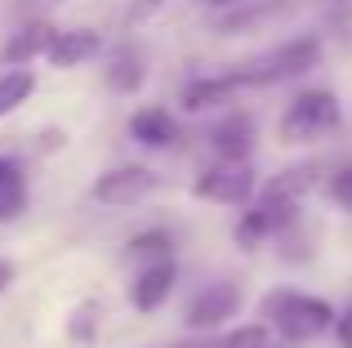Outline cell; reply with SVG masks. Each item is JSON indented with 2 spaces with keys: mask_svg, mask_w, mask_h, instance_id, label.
I'll list each match as a JSON object with an SVG mask.
<instances>
[{
  "mask_svg": "<svg viewBox=\"0 0 352 348\" xmlns=\"http://www.w3.org/2000/svg\"><path fill=\"white\" fill-rule=\"evenodd\" d=\"M263 317H267V326H272L281 340L308 344V340H317V335L335 331L339 313L326 304V299L303 295V290H272V295L263 299Z\"/></svg>",
  "mask_w": 352,
  "mask_h": 348,
  "instance_id": "cell-1",
  "label": "cell"
},
{
  "mask_svg": "<svg viewBox=\"0 0 352 348\" xmlns=\"http://www.w3.org/2000/svg\"><path fill=\"white\" fill-rule=\"evenodd\" d=\"M317 58H321V36H299V41H285V45H276L272 54H263V58L236 67L232 76H236L241 89H250V85H281V80H294L308 67H317Z\"/></svg>",
  "mask_w": 352,
  "mask_h": 348,
  "instance_id": "cell-2",
  "label": "cell"
},
{
  "mask_svg": "<svg viewBox=\"0 0 352 348\" xmlns=\"http://www.w3.org/2000/svg\"><path fill=\"white\" fill-rule=\"evenodd\" d=\"M339 121H344V107H339V98L330 94V89H303V94L281 112V139L285 143L326 139Z\"/></svg>",
  "mask_w": 352,
  "mask_h": 348,
  "instance_id": "cell-3",
  "label": "cell"
},
{
  "mask_svg": "<svg viewBox=\"0 0 352 348\" xmlns=\"http://www.w3.org/2000/svg\"><path fill=\"white\" fill-rule=\"evenodd\" d=\"M294 215H299V197H290V192H281V188H272V183H267V188L254 197V206L241 215V224L232 228V237L245 246V250H254L263 237L290 228Z\"/></svg>",
  "mask_w": 352,
  "mask_h": 348,
  "instance_id": "cell-4",
  "label": "cell"
},
{
  "mask_svg": "<svg viewBox=\"0 0 352 348\" xmlns=\"http://www.w3.org/2000/svg\"><path fill=\"white\" fill-rule=\"evenodd\" d=\"M258 192V174L250 161H219L192 183V197L214 201V206H250Z\"/></svg>",
  "mask_w": 352,
  "mask_h": 348,
  "instance_id": "cell-5",
  "label": "cell"
},
{
  "mask_svg": "<svg viewBox=\"0 0 352 348\" xmlns=\"http://www.w3.org/2000/svg\"><path fill=\"white\" fill-rule=\"evenodd\" d=\"M156 183H161V179H156V170H147V166H116V170L98 174V183H94L89 192H94L98 206L125 210V206H134V201L152 197Z\"/></svg>",
  "mask_w": 352,
  "mask_h": 348,
  "instance_id": "cell-6",
  "label": "cell"
},
{
  "mask_svg": "<svg viewBox=\"0 0 352 348\" xmlns=\"http://www.w3.org/2000/svg\"><path fill=\"white\" fill-rule=\"evenodd\" d=\"M236 308H241V286H232V281H214V286H206L197 299H192L188 326L192 331H219L228 317H236Z\"/></svg>",
  "mask_w": 352,
  "mask_h": 348,
  "instance_id": "cell-7",
  "label": "cell"
},
{
  "mask_svg": "<svg viewBox=\"0 0 352 348\" xmlns=\"http://www.w3.org/2000/svg\"><path fill=\"white\" fill-rule=\"evenodd\" d=\"M294 14V0H245L232 14L219 18V36H245V32H263V27L281 23Z\"/></svg>",
  "mask_w": 352,
  "mask_h": 348,
  "instance_id": "cell-8",
  "label": "cell"
},
{
  "mask_svg": "<svg viewBox=\"0 0 352 348\" xmlns=\"http://www.w3.org/2000/svg\"><path fill=\"white\" fill-rule=\"evenodd\" d=\"M174 281H179V268H174V259H161V263H143L134 277V286H129V299H134L138 313H156V308L170 299Z\"/></svg>",
  "mask_w": 352,
  "mask_h": 348,
  "instance_id": "cell-9",
  "label": "cell"
},
{
  "mask_svg": "<svg viewBox=\"0 0 352 348\" xmlns=\"http://www.w3.org/2000/svg\"><path fill=\"white\" fill-rule=\"evenodd\" d=\"M98 50H103V36L98 32H85V27H72V32H54L50 50H45V58H50V67H80V63L98 58Z\"/></svg>",
  "mask_w": 352,
  "mask_h": 348,
  "instance_id": "cell-10",
  "label": "cell"
},
{
  "mask_svg": "<svg viewBox=\"0 0 352 348\" xmlns=\"http://www.w3.org/2000/svg\"><path fill=\"white\" fill-rule=\"evenodd\" d=\"M210 143H214V152L223 161H245L250 152H254V121H250V116H241V112H232L228 121L214 125Z\"/></svg>",
  "mask_w": 352,
  "mask_h": 348,
  "instance_id": "cell-11",
  "label": "cell"
},
{
  "mask_svg": "<svg viewBox=\"0 0 352 348\" xmlns=\"http://www.w3.org/2000/svg\"><path fill=\"white\" fill-rule=\"evenodd\" d=\"M50 41H54V27L50 23H27L23 32L9 36V45L0 50V58H5L9 67H27L32 58H41V54L50 50Z\"/></svg>",
  "mask_w": 352,
  "mask_h": 348,
  "instance_id": "cell-12",
  "label": "cell"
},
{
  "mask_svg": "<svg viewBox=\"0 0 352 348\" xmlns=\"http://www.w3.org/2000/svg\"><path fill=\"white\" fill-rule=\"evenodd\" d=\"M236 89L241 85H236L232 72H223V76H206V80H192V85L183 89V107H188V112H206V107L232 103Z\"/></svg>",
  "mask_w": 352,
  "mask_h": 348,
  "instance_id": "cell-13",
  "label": "cell"
},
{
  "mask_svg": "<svg viewBox=\"0 0 352 348\" xmlns=\"http://www.w3.org/2000/svg\"><path fill=\"white\" fill-rule=\"evenodd\" d=\"M129 134L143 148H170L174 143V116L165 107H143V112L129 116Z\"/></svg>",
  "mask_w": 352,
  "mask_h": 348,
  "instance_id": "cell-14",
  "label": "cell"
},
{
  "mask_svg": "<svg viewBox=\"0 0 352 348\" xmlns=\"http://www.w3.org/2000/svg\"><path fill=\"white\" fill-rule=\"evenodd\" d=\"M36 94V72L32 67H9L0 72V116L18 112L27 98Z\"/></svg>",
  "mask_w": 352,
  "mask_h": 348,
  "instance_id": "cell-15",
  "label": "cell"
},
{
  "mask_svg": "<svg viewBox=\"0 0 352 348\" xmlns=\"http://www.w3.org/2000/svg\"><path fill=\"white\" fill-rule=\"evenodd\" d=\"M23 206H27V179H23V170H18L14 161L0 157V219L23 215Z\"/></svg>",
  "mask_w": 352,
  "mask_h": 348,
  "instance_id": "cell-16",
  "label": "cell"
},
{
  "mask_svg": "<svg viewBox=\"0 0 352 348\" xmlns=\"http://www.w3.org/2000/svg\"><path fill=\"white\" fill-rule=\"evenodd\" d=\"M129 259H138V263L174 259V241H170V232H161V228H152V232H138L134 241H129Z\"/></svg>",
  "mask_w": 352,
  "mask_h": 348,
  "instance_id": "cell-17",
  "label": "cell"
},
{
  "mask_svg": "<svg viewBox=\"0 0 352 348\" xmlns=\"http://www.w3.org/2000/svg\"><path fill=\"white\" fill-rule=\"evenodd\" d=\"M267 344H272L267 326H241V331H228L214 340V348H267Z\"/></svg>",
  "mask_w": 352,
  "mask_h": 348,
  "instance_id": "cell-18",
  "label": "cell"
},
{
  "mask_svg": "<svg viewBox=\"0 0 352 348\" xmlns=\"http://www.w3.org/2000/svg\"><path fill=\"white\" fill-rule=\"evenodd\" d=\"M107 80H112L116 89H138L143 85V67H138V58H129V54H120V58L112 63V72H107Z\"/></svg>",
  "mask_w": 352,
  "mask_h": 348,
  "instance_id": "cell-19",
  "label": "cell"
},
{
  "mask_svg": "<svg viewBox=\"0 0 352 348\" xmlns=\"http://www.w3.org/2000/svg\"><path fill=\"white\" fill-rule=\"evenodd\" d=\"M330 197H335V206H344L352 215V166H344L335 179H330Z\"/></svg>",
  "mask_w": 352,
  "mask_h": 348,
  "instance_id": "cell-20",
  "label": "cell"
},
{
  "mask_svg": "<svg viewBox=\"0 0 352 348\" xmlns=\"http://www.w3.org/2000/svg\"><path fill=\"white\" fill-rule=\"evenodd\" d=\"M335 335H339V344H344V348H352V308L335 317Z\"/></svg>",
  "mask_w": 352,
  "mask_h": 348,
  "instance_id": "cell-21",
  "label": "cell"
},
{
  "mask_svg": "<svg viewBox=\"0 0 352 348\" xmlns=\"http://www.w3.org/2000/svg\"><path fill=\"white\" fill-rule=\"evenodd\" d=\"M210 9H236V5H245V0H206Z\"/></svg>",
  "mask_w": 352,
  "mask_h": 348,
  "instance_id": "cell-22",
  "label": "cell"
},
{
  "mask_svg": "<svg viewBox=\"0 0 352 348\" xmlns=\"http://www.w3.org/2000/svg\"><path fill=\"white\" fill-rule=\"evenodd\" d=\"M9 281H14V268H9V263H0V290H5Z\"/></svg>",
  "mask_w": 352,
  "mask_h": 348,
  "instance_id": "cell-23",
  "label": "cell"
},
{
  "mask_svg": "<svg viewBox=\"0 0 352 348\" xmlns=\"http://www.w3.org/2000/svg\"><path fill=\"white\" fill-rule=\"evenodd\" d=\"M174 348H214V340H188V344H174Z\"/></svg>",
  "mask_w": 352,
  "mask_h": 348,
  "instance_id": "cell-24",
  "label": "cell"
}]
</instances>
